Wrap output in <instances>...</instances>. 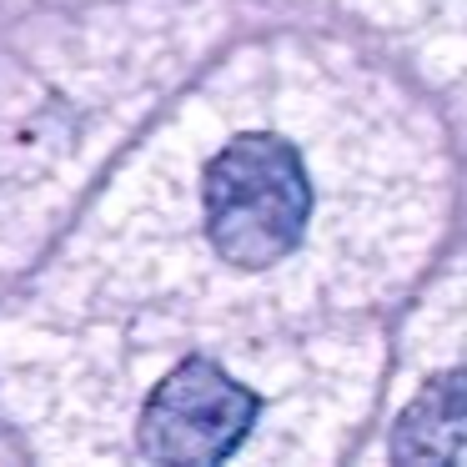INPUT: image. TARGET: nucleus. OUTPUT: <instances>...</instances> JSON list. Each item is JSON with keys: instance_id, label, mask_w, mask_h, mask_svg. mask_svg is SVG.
I'll return each instance as SVG.
<instances>
[{"instance_id": "obj_1", "label": "nucleus", "mask_w": 467, "mask_h": 467, "mask_svg": "<svg viewBox=\"0 0 467 467\" xmlns=\"http://www.w3.org/2000/svg\"><path fill=\"white\" fill-rule=\"evenodd\" d=\"M206 236L236 272H262L296 252L312 222V182L276 131H242L212 156L202 182Z\"/></svg>"}, {"instance_id": "obj_2", "label": "nucleus", "mask_w": 467, "mask_h": 467, "mask_svg": "<svg viewBox=\"0 0 467 467\" xmlns=\"http://www.w3.org/2000/svg\"><path fill=\"white\" fill-rule=\"evenodd\" d=\"M256 412L262 402L252 387H242L206 357H192L176 372H166L146 402L141 452L171 467H212L246 442Z\"/></svg>"}, {"instance_id": "obj_3", "label": "nucleus", "mask_w": 467, "mask_h": 467, "mask_svg": "<svg viewBox=\"0 0 467 467\" xmlns=\"http://www.w3.org/2000/svg\"><path fill=\"white\" fill-rule=\"evenodd\" d=\"M397 462H457L467 457V367L432 372L392 422Z\"/></svg>"}]
</instances>
